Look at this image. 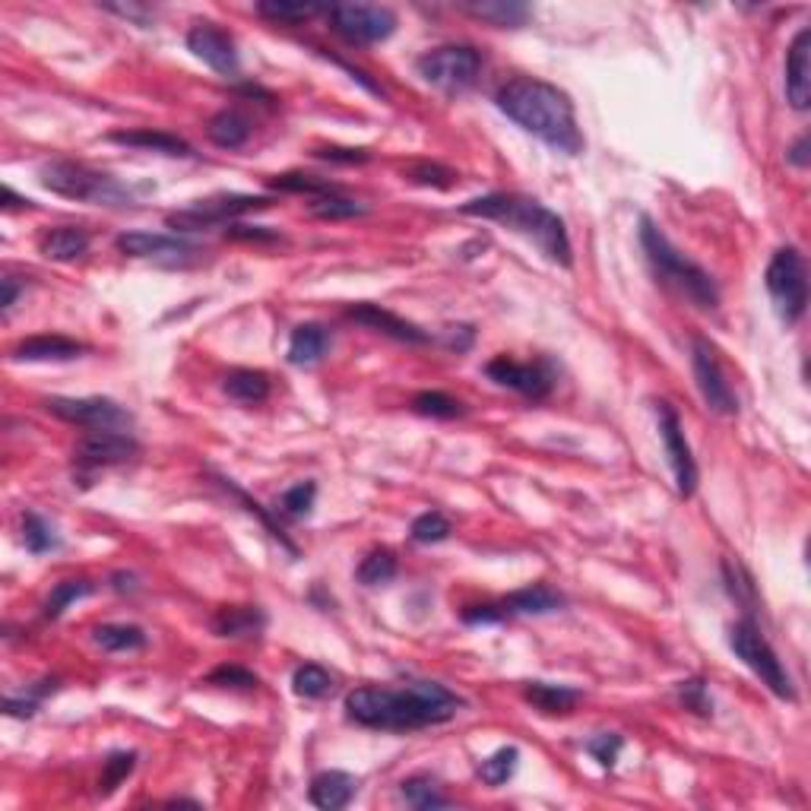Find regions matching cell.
<instances>
[{"label": "cell", "instance_id": "f6af8a7d", "mask_svg": "<svg viewBox=\"0 0 811 811\" xmlns=\"http://www.w3.org/2000/svg\"><path fill=\"white\" fill-rule=\"evenodd\" d=\"M134 767H137V754H134V751H114L106 761V767H102L99 792H102V796L114 792L127 776L134 774Z\"/></svg>", "mask_w": 811, "mask_h": 811}, {"label": "cell", "instance_id": "d6986e66", "mask_svg": "<svg viewBox=\"0 0 811 811\" xmlns=\"http://www.w3.org/2000/svg\"><path fill=\"white\" fill-rule=\"evenodd\" d=\"M346 318L361 323V327H368V330H378V333H384V336L396 340V343L422 346V343L431 340L422 327H416L413 320L400 318V315H393V311L381 308V305H371V302H358L353 308H346Z\"/></svg>", "mask_w": 811, "mask_h": 811}, {"label": "cell", "instance_id": "d6a6232c", "mask_svg": "<svg viewBox=\"0 0 811 811\" xmlns=\"http://www.w3.org/2000/svg\"><path fill=\"white\" fill-rule=\"evenodd\" d=\"M292 691L305 701H323L327 695H333V675L318 663H305L292 672Z\"/></svg>", "mask_w": 811, "mask_h": 811}, {"label": "cell", "instance_id": "44dd1931", "mask_svg": "<svg viewBox=\"0 0 811 811\" xmlns=\"http://www.w3.org/2000/svg\"><path fill=\"white\" fill-rule=\"evenodd\" d=\"M83 353H86V346L71 340V336L38 333V336H29V340H20L10 349V358L13 361H73V358H79Z\"/></svg>", "mask_w": 811, "mask_h": 811}, {"label": "cell", "instance_id": "7c38bea8", "mask_svg": "<svg viewBox=\"0 0 811 811\" xmlns=\"http://www.w3.org/2000/svg\"><path fill=\"white\" fill-rule=\"evenodd\" d=\"M45 409L61 422L89 431H127L134 425V416L108 396H51L45 400Z\"/></svg>", "mask_w": 811, "mask_h": 811}, {"label": "cell", "instance_id": "8fae6325", "mask_svg": "<svg viewBox=\"0 0 811 811\" xmlns=\"http://www.w3.org/2000/svg\"><path fill=\"white\" fill-rule=\"evenodd\" d=\"M270 204H273L270 197H254V194H219L210 200H197L187 210L172 212L165 222L175 232H204L212 225H232L238 216L267 210Z\"/></svg>", "mask_w": 811, "mask_h": 811}, {"label": "cell", "instance_id": "7a4b0ae2", "mask_svg": "<svg viewBox=\"0 0 811 811\" xmlns=\"http://www.w3.org/2000/svg\"><path fill=\"white\" fill-rule=\"evenodd\" d=\"M494 106L545 146L565 156L583 152V134L577 127L574 102L555 83H545L536 76H514L494 93Z\"/></svg>", "mask_w": 811, "mask_h": 811}, {"label": "cell", "instance_id": "5b68a950", "mask_svg": "<svg viewBox=\"0 0 811 811\" xmlns=\"http://www.w3.org/2000/svg\"><path fill=\"white\" fill-rule=\"evenodd\" d=\"M41 184L67 200H79V204H96V207H131L134 204V191L127 184H121L118 177L96 172L83 162H48L41 169Z\"/></svg>", "mask_w": 811, "mask_h": 811}, {"label": "cell", "instance_id": "ffe728a7", "mask_svg": "<svg viewBox=\"0 0 811 811\" xmlns=\"http://www.w3.org/2000/svg\"><path fill=\"white\" fill-rule=\"evenodd\" d=\"M786 102L796 111L811 106V29H799L786 54Z\"/></svg>", "mask_w": 811, "mask_h": 811}, {"label": "cell", "instance_id": "f1b7e54d", "mask_svg": "<svg viewBox=\"0 0 811 811\" xmlns=\"http://www.w3.org/2000/svg\"><path fill=\"white\" fill-rule=\"evenodd\" d=\"M524 698L536 706L539 713L558 716V713H570L574 706L580 704V691L567 688V685H552V681H527L524 685Z\"/></svg>", "mask_w": 811, "mask_h": 811}, {"label": "cell", "instance_id": "11a10c76", "mask_svg": "<svg viewBox=\"0 0 811 811\" xmlns=\"http://www.w3.org/2000/svg\"><path fill=\"white\" fill-rule=\"evenodd\" d=\"M106 10L111 13H118V16H127V20H134V23H146V16H149V10L146 7H137V3H108Z\"/></svg>", "mask_w": 811, "mask_h": 811}, {"label": "cell", "instance_id": "74e56055", "mask_svg": "<svg viewBox=\"0 0 811 811\" xmlns=\"http://www.w3.org/2000/svg\"><path fill=\"white\" fill-rule=\"evenodd\" d=\"M96 593V583L93 580H61L54 590H51V597L45 600V618H61L67 609H71L76 600H86V597H93Z\"/></svg>", "mask_w": 811, "mask_h": 811}, {"label": "cell", "instance_id": "f5cc1de1", "mask_svg": "<svg viewBox=\"0 0 811 811\" xmlns=\"http://www.w3.org/2000/svg\"><path fill=\"white\" fill-rule=\"evenodd\" d=\"M225 235L235 242H280V232H270L267 225H225Z\"/></svg>", "mask_w": 811, "mask_h": 811}, {"label": "cell", "instance_id": "e575fe53", "mask_svg": "<svg viewBox=\"0 0 811 811\" xmlns=\"http://www.w3.org/2000/svg\"><path fill=\"white\" fill-rule=\"evenodd\" d=\"M270 187L273 191H283V194H308L311 200L315 197H327V194H340V187L330 177L305 175V172H285V175L270 177Z\"/></svg>", "mask_w": 811, "mask_h": 811}, {"label": "cell", "instance_id": "9a60e30c", "mask_svg": "<svg viewBox=\"0 0 811 811\" xmlns=\"http://www.w3.org/2000/svg\"><path fill=\"white\" fill-rule=\"evenodd\" d=\"M486 374L494 384L507 390H517L527 400H545L555 390V368L549 358L539 361H514L507 355H497L486 365Z\"/></svg>", "mask_w": 811, "mask_h": 811}, {"label": "cell", "instance_id": "5bb4252c", "mask_svg": "<svg viewBox=\"0 0 811 811\" xmlns=\"http://www.w3.org/2000/svg\"><path fill=\"white\" fill-rule=\"evenodd\" d=\"M691 371H695V381H698V390H701L710 413L726 416V419L739 413L736 390L726 381V371L720 365V355H716V349L706 343L704 336H695V343H691Z\"/></svg>", "mask_w": 811, "mask_h": 811}, {"label": "cell", "instance_id": "7402d4cb", "mask_svg": "<svg viewBox=\"0 0 811 811\" xmlns=\"http://www.w3.org/2000/svg\"><path fill=\"white\" fill-rule=\"evenodd\" d=\"M358 792V779L346 771H323L311 779V789H308V799L315 809L323 811H340L349 809Z\"/></svg>", "mask_w": 811, "mask_h": 811}, {"label": "cell", "instance_id": "8d00e7d4", "mask_svg": "<svg viewBox=\"0 0 811 811\" xmlns=\"http://www.w3.org/2000/svg\"><path fill=\"white\" fill-rule=\"evenodd\" d=\"M355 577H358L361 587H384L396 577V555L390 549H374L371 555L361 558Z\"/></svg>", "mask_w": 811, "mask_h": 811}, {"label": "cell", "instance_id": "ba28073f", "mask_svg": "<svg viewBox=\"0 0 811 811\" xmlns=\"http://www.w3.org/2000/svg\"><path fill=\"white\" fill-rule=\"evenodd\" d=\"M416 71L428 86L447 96H457L476 83V76L482 71V51L472 45H441V48L425 51L416 61Z\"/></svg>", "mask_w": 811, "mask_h": 811}, {"label": "cell", "instance_id": "f907efd6", "mask_svg": "<svg viewBox=\"0 0 811 811\" xmlns=\"http://www.w3.org/2000/svg\"><path fill=\"white\" fill-rule=\"evenodd\" d=\"M311 156L323 159V162H336V165H361L371 159L368 149H353V146H318Z\"/></svg>", "mask_w": 811, "mask_h": 811}, {"label": "cell", "instance_id": "ac0fdd59", "mask_svg": "<svg viewBox=\"0 0 811 811\" xmlns=\"http://www.w3.org/2000/svg\"><path fill=\"white\" fill-rule=\"evenodd\" d=\"M187 51L197 61H204L210 71L219 73V76H238V71H242V58H238L235 38L229 36L225 29L212 26V23L191 26V33H187Z\"/></svg>", "mask_w": 811, "mask_h": 811}, {"label": "cell", "instance_id": "30bf717a", "mask_svg": "<svg viewBox=\"0 0 811 811\" xmlns=\"http://www.w3.org/2000/svg\"><path fill=\"white\" fill-rule=\"evenodd\" d=\"M565 605V593H558L549 583H532V587H524V590H514L504 600L469 605L463 612V622L466 625H497V622L517 618V615H552V612H562Z\"/></svg>", "mask_w": 811, "mask_h": 811}, {"label": "cell", "instance_id": "681fc988", "mask_svg": "<svg viewBox=\"0 0 811 811\" xmlns=\"http://www.w3.org/2000/svg\"><path fill=\"white\" fill-rule=\"evenodd\" d=\"M622 736H615V733H602V736H593V739L587 741V751L600 761L602 767H615V761H618V754H622Z\"/></svg>", "mask_w": 811, "mask_h": 811}, {"label": "cell", "instance_id": "816d5d0a", "mask_svg": "<svg viewBox=\"0 0 811 811\" xmlns=\"http://www.w3.org/2000/svg\"><path fill=\"white\" fill-rule=\"evenodd\" d=\"M48 691H54V681H51L48 688H38V691H33L26 701L7 698V701H3V713H7V716H20V720H29V716H36L38 713V701H41V695H48Z\"/></svg>", "mask_w": 811, "mask_h": 811}, {"label": "cell", "instance_id": "484cf974", "mask_svg": "<svg viewBox=\"0 0 811 811\" xmlns=\"http://www.w3.org/2000/svg\"><path fill=\"white\" fill-rule=\"evenodd\" d=\"M86 250H89V232L79 225H58V229L41 232V238H38V254L45 260H54V263L76 260Z\"/></svg>", "mask_w": 811, "mask_h": 811}, {"label": "cell", "instance_id": "4316f807", "mask_svg": "<svg viewBox=\"0 0 811 811\" xmlns=\"http://www.w3.org/2000/svg\"><path fill=\"white\" fill-rule=\"evenodd\" d=\"M463 13H469L489 26H497V29H520L532 16V10L520 0H472V3H463Z\"/></svg>", "mask_w": 811, "mask_h": 811}, {"label": "cell", "instance_id": "f35d334b", "mask_svg": "<svg viewBox=\"0 0 811 811\" xmlns=\"http://www.w3.org/2000/svg\"><path fill=\"white\" fill-rule=\"evenodd\" d=\"M413 413H419L425 419H459V416H466V406L441 390H422L413 400Z\"/></svg>", "mask_w": 811, "mask_h": 811}, {"label": "cell", "instance_id": "4dcf8cb0", "mask_svg": "<svg viewBox=\"0 0 811 811\" xmlns=\"http://www.w3.org/2000/svg\"><path fill=\"white\" fill-rule=\"evenodd\" d=\"M93 640L108 653H137L149 643L140 625H99L93 631Z\"/></svg>", "mask_w": 811, "mask_h": 811}, {"label": "cell", "instance_id": "603a6c76", "mask_svg": "<svg viewBox=\"0 0 811 811\" xmlns=\"http://www.w3.org/2000/svg\"><path fill=\"white\" fill-rule=\"evenodd\" d=\"M108 140L118 146H131V149H143V152H162V156H177V159H194V146L181 140L169 131H152V127H140V131H114L108 134Z\"/></svg>", "mask_w": 811, "mask_h": 811}, {"label": "cell", "instance_id": "9c48e42d", "mask_svg": "<svg viewBox=\"0 0 811 811\" xmlns=\"http://www.w3.org/2000/svg\"><path fill=\"white\" fill-rule=\"evenodd\" d=\"M333 36H340L353 48L388 41L396 33V13L378 3H333L323 10Z\"/></svg>", "mask_w": 811, "mask_h": 811}, {"label": "cell", "instance_id": "277c9868", "mask_svg": "<svg viewBox=\"0 0 811 811\" xmlns=\"http://www.w3.org/2000/svg\"><path fill=\"white\" fill-rule=\"evenodd\" d=\"M640 247H643L647 263L656 273V280L669 285L672 292L681 295L691 308H698V311L720 308V285L713 283V277L701 263H695L688 254H681L672 245L669 235L650 216H640Z\"/></svg>", "mask_w": 811, "mask_h": 811}, {"label": "cell", "instance_id": "7dc6e473", "mask_svg": "<svg viewBox=\"0 0 811 811\" xmlns=\"http://www.w3.org/2000/svg\"><path fill=\"white\" fill-rule=\"evenodd\" d=\"M678 701L685 704V710L698 713V716H710L713 713V701H710V691H706L704 678H688L678 685Z\"/></svg>", "mask_w": 811, "mask_h": 811}, {"label": "cell", "instance_id": "ab89813d", "mask_svg": "<svg viewBox=\"0 0 811 811\" xmlns=\"http://www.w3.org/2000/svg\"><path fill=\"white\" fill-rule=\"evenodd\" d=\"M517 767H520V748L507 745V748H497L492 758H486L479 764V776L489 786H504L511 776L517 774Z\"/></svg>", "mask_w": 811, "mask_h": 811}, {"label": "cell", "instance_id": "1f68e13d", "mask_svg": "<svg viewBox=\"0 0 811 811\" xmlns=\"http://www.w3.org/2000/svg\"><path fill=\"white\" fill-rule=\"evenodd\" d=\"M323 7L318 3H302V0H260L257 3V13L270 23H280V26H298V23H308L311 16H318Z\"/></svg>", "mask_w": 811, "mask_h": 811}, {"label": "cell", "instance_id": "c3c4849f", "mask_svg": "<svg viewBox=\"0 0 811 811\" xmlns=\"http://www.w3.org/2000/svg\"><path fill=\"white\" fill-rule=\"evenodd\" d=\"M210 685H219V688H257V675L254 672L242 669V666H219L207 675Z\"/></svg>", "mask_w": 811, "mask_h": 811}, {"label": "cell", "instance_id": "836d02e7", "mask_svg": "<svg viewBox=\"0 0 811 811\" xmlns=\"http://www.w3.org/2000/svg\"><path fill=\"white\" fill-rule=\"evenodd\" d=\"M723 580H726L729 597L739 602L741 609H745V615L751 618V615L758 612V587H754L751 574H748L739 562L726 558V562H723Z\"/></svg>", "mask_w": 811, "mask_h": 811}, {"label": "cell", "instance_id": "9f6ffc18", "mask_svg": "<svg viewBox=\"0 0 811 811\" xmlns=\"http://www.w3.org/2000/svg\"><path fill=\"white\" fill-rule=\"evenodd\" d=\"M0 285H3V298H0V308H3V315H7V311H10V308L16 305V298H20V292H23V288H20V283H16L13 277H3V280H0Z\"/></svg>", "mask_w": 811, "mask_h": 811}, {"label": "cell", "instance_id": "3957f363", "mask_svg": "<svg viewBox=\"0 0 811 811\" xmlns=\"http://www.w3.org/2000/svg\"><path fill=\"white\" fill-rule=\"evenodd\" d=\"M463 216H476V219H489V222H501L514 232H520L532 245L539 247L552 263L570 270L574 267V247L567 238L565 219L549 207H542L539 200H529L520 194H486L476 197L469 204L459 207Z\"/></svg>", "mask_w": 811, "mask_h": 811}, {"label": "cell", "instance_id": "e0dca14e", "mask_svg": "<svg viewBox=\"0 0 811 811\" xmlns=\"http://www.w3.org/2000/svg\"><path fill=\"white\" fill-rule=\"evenodd\" d=\"M140 444L134 441L131 431H86L76 447H73V459L79 469H102V466H118L127 459L137 457Z\"/></svg>", "mask_w": 811, "mask_h": 811}, {"label": "cell", "instance_id": "52a82bcc", "mask_svg": "<svg viewBox=\"0 0 811 811\" xmlns=\"http://www.w3.org/2000/svg\"><path fill=\"white\" fill-rule=\"evenodd\" d=\"M729 647L741 663L761 678V685H767L771 695H776L779 701H796L792 678H789L786 666L779 663L771 640L754 625V618H741L729 628Z\"/></svg>", "mask_w": 811, "mask_h": 811}, {"label": "cell", "instance_id": "2e32d148", "mask_svg": "<svg viewBox=\"0 0 811 811\" xmlns=\"http://www.w3.org/2000/svg\"><path fill=\"white\" fill-rule=\"evenodd\" d=\"M118 250L134 260H156L162 267H187L197 263L204 247L191 245L175 235H159V232H124L118 235Z\"/></svg>", "mask_w": 811, "mask_h": 811}, {"label": "cell", "instance_id": "d590c367", "mask_svg": "<svg viewBox=\"0 0 811 811\" xmlns=\"http://www.w3.org/2000/svg\"><path fill=\"white\" fill-rule=\"evenodd\" d=\"M400 792H403V799L413 806V809L419 811H431V809H447L451 806V799L434 786V779H428V776H409V779H403L400 783Z\"/></svg>", "mask_w": 811, "mask_h": 811}, {"label": "cell", "instance_id": "d4e9b609", "mask_svg": "<svg viewBox=\"0 0 811 811\" xmlns=\"http://www.w3.org/2000/svg\"><path fill=\"white\" fill-rule=\"evenodd\" d=\"M263 628H267V615L257 605H225L212 615V631L229 640L260 637Z\"/></svg>", "mask_w": 811, "mask_h": 811}, {"label": "cell", "instance_id": "4fadbf2b", "mask_svg": "<svg viewBox=\"0 0 811 811\" xmlns=\"http://www.w3.org/2000/svg\"><path fill=\"white\" fill-rule=\"evenodd\" d=\"M656 419H660V438H663V447H666V459L672 466V476H675V489L681 497H691L698 492V463H695V454H691V444L685 438V425H681V416L678 409L660 400L656 403Z\"/></svg>", "mask_w": 811, "mask_h": 811}, {"label": "cell", "instance_id": "ee69618b", "mask_svg": "<svg viewBox=\"0 0 811 811\" xmlns=\"http://www.w3.org/2000/svg\"><path fill=\"white\" fill-rule=\"evenodd\" d=\"M315 501H318V486L315 482H298L280 497L277 511H283L285 517H292V520H302V517H308L315 511Z\"/></svg>", "mask_w": 811, "mask_h": 811}, {"label": "cell", "instance_id": "83f0119b", "mask_svg": "<svg viewBox=\"0 0 811 811\" xmlns=\"http://www.w3.org/2000/svg\"><path fill=\"white\" fill-rule=\"evenodd\" d=\"M207 137L219 149H242L250 140V118L238 108H222L210 118Z\"/></svg>", "mask_w": 811, "mask_h": 811}, {"label": "cell", "instance_id": "db71d44e", "mask_svg": "<svg viewBox=\"0 0 811 811\" xmlns=\"http://www.w3.org/2000/svg\"><path fill=\"white\" fill-rule=\"evenodd\" d=\"M786 159L796 165V169H809V162H811V156H809V134H802L799 140L792 143V149L786 152Z\"/></svg>", "mask_w": 811, "mask_h": 811}, {"label": "cell", "instance_id": "6da1fadb", "mask_svg": "<svg viewBox=\"0 0 811 811\" xmlns=\"http://www.w3.org/2000/svg\"><path fill=\"white\" fill-rule=\"evenodd\" d=\"M463 710V698L438 681H406L400 688L368 685L346 695V716L365 729L413 733L451 723Z\"/></svg>", "mask_w": 811, "mask_h": 811}, {"label": "cell", "instance_id": "cb8c5ba5", "mask_svg": "<svg viewBox=\"0 0 811 811\" xmlns=\"http://www.w3.org/2000/svg\"><path fill=\"white\" fill-rule=\"evenodd\" d=\"M327 349H330V330L323 323L308 320V323H298L292 330V336H288V355L285 358L295 368H311V365H318L320 358L327 355Z\"/></svg>", "mask_w": 811, "mask_h": 811}, {"label": "cell", "instance_id": "7bdbcfd3", "mask_svg": "<svg viewBox=\"0 0 811 811\" xmlns=\"http://www.w3.org/2000/svg\"><path fill=\"white\" fill-rule=\"evenodd\" d=\"M308 210H311V216H318V219L340 222V219L365 216L368 207H365V204H358V200H353V197H343V194H327V197H315Z\"/></svg>", "mask_w": 811, "mask_h": 811}, {"label": "cell", "instance_id": "f546056e", "mask_svg": "<svg viewBox=\"0 0 811 811\" xmlns=\"http://www.w3.org/2000/svg\"><path fill=\"white\" fill-rule=\"evenodd\" d=\"M222 390H225L229 400L254 406V403H263L270 396V378L263 371H254V368H235V371L225 374Z\"/></svg>", "mask_w": 811, "mask_h": 811}, {"label": "cell", "instance_id": "b9f144b4", "mask_svg": "<svg viewBox=\"0 0 811 811\" xmlns=\"http://www.w3.org/2000/svg\"><path fill=\"white\" fill-rule=\"evenodd\" d=\"M451 532H454V524L441 511H425L409 527L413 542H419V545H438V542L451 539Z\"/></svg>", "mask_w": 811, "mask_h": 811}, {"label": "cell", "instance_id": "60d3db41", "mask_svg": "<svg viewBox=\"0 0 811 811\" xmlns=\"http://www.w3.org/2000/svg\"><path fill=\"white\" fill-rule=\"evenodd\" d=\"M23 542H26V549H29L33 555L54 552V549L61 545L54 527H51L45 517H38L36 511H26V514H23Z\"/></svg>", "mask_w": 811, "mask_h": 811}, {"label": "cell", "instance_id": "8992f818", "mask_svg": "<svg viewBox=\"0 0 811 811\" xmlns=\"http://www.w3.org/2000/svg\"><path fill=\"white\" fill-rule=\"evenodd\" d=\"M764 285L776 305V315L786 327H796L809 311V270L802 250L792 245L776 247L767 263Z\"/></svg>", "mask_w": 811, "mask_h": 811}, {"label": "cell", "instance_id": "bcb514c9", "mask_svg": "<svg viewBox=\"0 0 811 811\" xmlns=\"http://www.w3.org/2000/svg\"><path fill=\"white\" fill-rule=\"evenodd\" d=\"M406 177H409L413 184L438 187V191H447V187L457 181V175H454L451 169H444V165H438V162H416V165L406 169Z\"/></svg>", "mask_w": 811, "mask_h": 811}, {"label": "cell", "instance_id": "6f0895ef", "mask_svg": "<svg viewBox=\"0 0 811 811\" xmlns=\"http://www.w3.org/2000/svg\"><path fill=\"white\" fill-rule=\"evenodd\" d=\"M3 200H7V204H3V210H16V207H23V210H33V207H36L33 200H23V197H16V194H13V187H3Z\"/></svg>", "mask_w": 811, "mask_h": 811}]
</instances>
